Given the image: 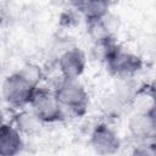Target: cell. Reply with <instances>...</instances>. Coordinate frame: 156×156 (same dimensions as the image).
<instances>
[{
  "label": "cell",
  "instance_id": "cell-5",
  "mask_svg": "<svg viewBox=\"0 0 156 156\" xmlns=\"http://www.w3.org/2000/svg\"><path fill=\"white\" fill-rule=\"evenodd\" d=\"M89 145L99 155H115L122 147L118 133L107 123H98L89 135Z\"/></svg>",
  "mask_w": 156,
  "mask_h": 156
},
{
  "label": "cell",
  "instance_id": "cell-6",
  "mask_svg": "<svg viewBox=\"0 0 156 156\" xmlns=\"http://www.w3.org/2000/svg\"><path fill=\"white\" fill-rule=\"evenodd\" d=\"M88 66L85 52L79 46L67 48L57 58V67L61 77L80 78Z\"/></svg>",
  "mask_w": 156,
  "mask_h": 156
},
{
  "label": "cell",
  "instance_id": "cell-13",
  "mask_svg": "<svg viewBox=\"0 0 156 156\" xmlns=\"http://www.w3.org/2000/svg\"><path fill=\"white\" fill-rule=\"evenodd\" d=\"M5 123H6V121H5V112H4V110H2L1 106H0V128H1Z\"/></svg>",
  "mask_w": 156,
  "mask_h": 156
},
{
  "label": "cell",
  "instance_id": "cell-9",
  "mask_svg": "<svg viewBox=\"0 0 156 156\" xmlns=\"http://www.w3.org/2000/svg\"><path fill=\"white\" fill-rule=\"evenodd\" d=\"M115 22L116 20L111 17L110 12L101 18L88 20L87 30L89 37L95 44L113 40V32L117 29V24H115Z\"/></svg>",
  "mask_w": 156,
  "mask_h": 156
},
{
  "label": "cell",
  "instance_id": "cell-1",
  "mask_svg": "<svg viewBox=\"0 0 156 156\" xmlns=\"http://www.w3.org/2000/svg\"><path fill=\"white\" fill-rule=\"evenodd\" d=\"M43 72L39 66L28 63L5 77L1 84V96L11 107L28 106L34 90L39 87Z\"/></svg>",
  "mask_w": 156,
  "mask_h": 156
},
{
  "label": "cell",
  "instance_id": "cell-10",
  "mask_svg": "<svg viewBox=\"0 0 156 156\" xmlns=\"http://www.w3.org/2000/svg\"><path fill=\"white\" fill-rule=\"evenodd\" d=\"M76 7L85 21H88L106 16L110 12L111 4L107 0H77Z\"/></svg>",
  "mask_w": 156,
  "mask_h": 156
},
{
  "label": "cell",
  "instance_id": "cell-2",
  "mask_svg": "<svg viewBox=\"0 0 156 156\" xmlns=\"http://www.w3.org/2000/svg\"><path fill=\"white\" fill-rule=\"evenodd\" d=\"M95 48L100 49L101 61L105 63L108 73L116 78L128 80L143 69L141 57L116 44L113 40L98 43Z\"/></svg>",
  "mask_w": 156,
  "mask_h": 156
},
{
  "label": "cell",
  "instance_id": "cell-8",
  "mask_svg": "<svg viewBox=\"0 0 156 156\" xmlns=\"http://www.w3.org/2000/svg\"><path fill=\"white\" fill-rule=\"evenodd\" d=\"M24 141L22 132L13 124L5 123L0 128V156H15L22 152Z\"/></svg>",
  "mask_w": 156,
  "mask_h": 156
},
{
  "label": "cell",
  "instance_id": "cell-11",
  "mask_svg": "<svg viewBox=\"0 0 156 156\" xmlns=\"http://www.w3.org/2000/svg\"><path fill=\"white\" fill-rule=\"evenodd\" d=\"M130 104L135 112L155 111V99L152 87H143L130 98Z\"/></svg>",
  "mask_w": 156,
  "mask_h": 156
},
{
  "label": "cell",
  "instance_id": "cell-4",
  "mask_svg": "<svg viewBox=\"0 0 156 156\" xmlns=\"http://www.w3.org/2000/svg\"><path fill=\"white\" fill-rule=\"evenodd\" d=\"M28 106L40 123H57L66 117V112L54 90L49 88H41L39 85L34 90Z\"/></svg>",
  "mask_w": 156,
  "mask_h": 156
},
{
  "label": "cell",
  "instance_id": "cell-7",
  "mask_svg": "<svg viewBox=\"0 0 156 156\" xmlns=\"http://www.w3.org/2000/svg\"><path fill=\"white\" fill-rule=\"evenodd\" d=\"M129 135L136 141L155 140L156 136V117L155 111L134 112L128 119Z\"/></svg>",
  "mask_w": 156,
  "mask_h": 156
},
{
  "label": "cell",
  "instance_id": "cell-12",
  "mask_svg": "<svg viewBox=\"0 0 156 156\" xmlns=\"http://www.w3.org/2000/svg\"><path fill=\"white\" fill-rule=\"evenodd\" d=\"M135 155L141 156H155L156 155V147H155V140L150 141H139L135 145V149L133 151Z\"/></svg>",
  "mask_w": 156,
  "mask_h": 156
},
{
  "label": "cell",
  "instance_id": "cell-14",
  "mask_svg": "<svg viewBox=\"0 0 156 156\" xmlns=\"http://www.w3.org/2000/svg\"><path fill=\"white\" fill-rule=\"evenodd\" d=\"M110 4H111V6L113 5V4H116V2H118V1H121V0H107Z\"/></svg>",
  "mask_w": 156,
  "mask_h": 156
},
{
  "label": "cell",
  "instance_id": "cell-3",
  "mask_svg": "<svg viewBox=\"0 0 156 156\" xmlns=\"http://www.w3.org/2000/svg\"><path fill=\"white\" fill-rule=\"evenodd\" d=\"M65 112L82 117L89 108V93L79 78L61 77L52 89Z\"/></svg>",
  "mask_w": 156,
  "mask_h": 156
}]
</instances>
